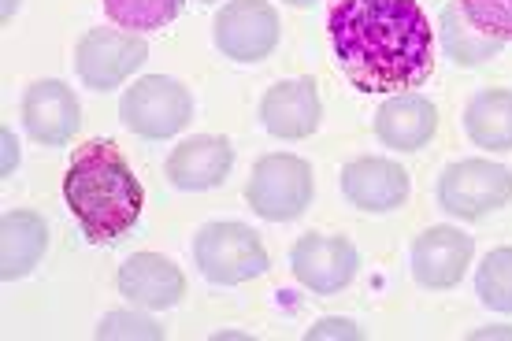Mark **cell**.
Masks as SVG:
<instances>
[{"instance_id":"obj_1","label":"cell","mask_w":512,"mask_h":341,"mask_svg":"<svg viewBox=\"0 0 512 341\" xmlns=\"http://www.w3.org/2000/svg\"><path fill=\"white\" fill-rule=\"evenodd\" d=\"M327 41L360 93H412L435 71V30L420 0H331Z\"/></svg>"},{"instance_id":"obj_2","label":"cell","mask_w":512,"mask_h":341,"mask_svg":"<svg viewBox=\"0 0 512 341\" xmlns=\"http://www.w3.org/2000/svg\"><path fill=\"white\" fill-rule=\"evenodd\" d=\"M64 201L90 245H112L141 219L145 190L116 141H86L67 160Z\"/></svg>"},{"instance_id":"obj_3","label":"cell","mask_w":512,"mask_h":341,"mask_svg":"<svg viewBox=\"0 0 512 341\" xmlns=\"http://www.w3.org/2000/svg\"><path fill=\"white\" fill-rule=\"evenodd\" d=\"M193 264L212 286H242L268 275L271 256L253 227L238 219H212L193 234Z\"/></svg>"},{"instance_id":"obj_4","label":"cell","mask_w":512,"mask_h":341,"mask_svg":"<svg viewBox=\"0 0 512 341\" xmlns=\"http://www.w3.org/2000/svg\"><path fill=\"white\" fill-rule=\"evenodd\" d=\"M316 197L312 164L294 152H268L253 164L245 182V204L264 223H294Z\"/></svg>"},{"instance_id":"obj_5","label":"cell","mask_w":512,"mask_h":341,"mask_svg":"<svg viewBox=\"0 0 512 341\" xmlns=\"http://www.w3.org/2000/svg\"><path fill=\"white\" fill-rule=\"evenodd\" d=\"M119 119L130 134L145 141H167L182 134L193 119V93L171 75H145L123 89Z\"/></svg>"},{"instance_id":"obj_6","label":"cell","mask_w":512,"mask_h":341,"mask_svg":"<svg viewBox=\"0 0 512 341\" xmlns=\"http://www.w3.org/2000/svg\"><path fill=\"white\" fill-rule=\"evenodd\" d=\"M435 193L438 208L446 215L464 219V223H479L483 215L498 212L512 201V171L498 160L468 156L438 175Z\"/></svg>"},{"instance_id":"obj_7","label":"cell","mask_w":512,"mask_h":341,"mask_svg":"<svg viewBox=\"0 0 512 341\" xmlns=\"http://www.w3.org/2000/svg\"><path fill=\"white\" fill-rule=\"evenodd\" d=\"M282 23L268 0H227L216 12L212 41L234 64H260L279 49Z\"/></svg>"},{"instance_id":"obj_8","label":"cell","mask_w":512,"mask_h":341,"mask_svg":"<svg viewBox=\"0 0 512 341\" xmlns=\"http://www.w3.org/2000/svg\"><path fill=\"white\" fill-rule=\"evenodd\" d=\"M149 60V45L138 34H123V30H86L75 45V71L82 86L97 89V93H112L138 75Z\"/></svg>"},{"instance_id":"obj_9","label":"cell","mask_w":512,"mask_h":341,"mask_svg":"<svg viewBox=\"0 0 512 341\" xmlns=\"http://www.w3.org/2000/svg\"><path fill=\"white\" fill-rule=\"evenodd\" d=\"M290 271L294 278L316 297H334L342 293L357 278L360 271V253L357 245L342 234H320L308 230L294 241L290 249Z\"/></svg>"},{"instance_id":"obj_10","label":"cell","mask_w":512,"mask_h":341,"mask_svg":"<svg viewBox=\"0 0 512 341\" xmlns=\"http://www.w3.org/2000/svg\"><path fill=\"white\" fill-rule=\"evenodd\" d=\"M338 186H342V197L349 201V208L368 215H386L405 208L412 193V178L390 156H357L342 167Z\"/></svg>"},{"instance_id":"obj_11","label":"cell","mask_w":512,"mask_h":341,"mask_svg":"<svg viewBox=\"0 0 512 341\" xmlns=\"http://www.w3.org/2000/svg\"><path fill=\"white\" fill-rule=\"evenodd\" d=\"M475 256V238L464 234V230L449 227V223H438V227H427L420 238L412 241V278L423 290H453L464 278V271L472 267Z\"/></svg>"},{"instance_id":"obj_12","label":"cell","mask_w":512,"mask_h":341,"mask_svg":"<svg viewBox=\"0 0 512 341\" xmlns=\"http://www.w3.org/2000/svg\"><path fill=\"white\" fill-rule=\"evenodd\" d=\"M323 123L316 78H282L260 97V127L279 141H305Z\"/></svg>"},{"instance_id":"obj_13","label":"cell","mask_w":512,"mask_h":341,"mask_svg":"<svg viewBox=\"0 0 512 341\" xmlns=\"http://www.w3.org/2000/svg\"><path fill=\"white\" fill-rule=\"evenodd\" d=\"M23 127L45 149L67 145L82 127V104H78L75 89L60 78H38L34 86H26Z\"/></svg>"},{"instance_id":"obj_14","label":"cell","mask_w":512,"mask_h":341,"mask_svg":"<svg viewBox=\"0 0 512 341\" xmlns=\"http://www.w3.org/2000/svg\"><path fill=\"white\" fill-rule=\"evenodd\" d=\"M234 171V145L223 134H193L167 152L164 175L182 193H205L227 182Z\"/></svg>"},{"instance_id":"obj_15","label":"cell","mask_w":512,"mask_h":341,"mask_svg":"<svg viewBox=\"0 0 512 341\" xmlns=\"http://www.w3.org/2000/svg\"><path fill=\"white\" fill-rule=\"evenodd\" d=\"M119 293L145 312H167L186 297V275L171 256L160 253H130L119 264Z\"/></svg>"},{"instance_id":"obj_16","label":"cell","mask_w":512,"mask_h":341,"mask_svg":"<svg viewBox=\"0 0 512 341\" xmlns=\"http://www.w3.org/2000/svg\"><path fill=\"white\" fill-rule=\"evenodd\" d=\"M438 130V108L420 93H394L375 112V138L386 149L420 152Z\"/></svg>"},{"instance_id":"obj_17","label":"cell","mask_w":512,"mask_h":341,"mask_svg":"<svg viewBox=\"0 0 512 341\" xmlns=\"http://www.w3.org/2000/svg\"><path fill=\"white\" fill-rule=\"evenodd\" d=\"M49 253V223L34 208H12L0 219V278L19 282Z\"/></svg>"},{"instance_id":"obj_18","label":"cell","mask_w":512,"mask_h":341,"mask_svg":"<svg viewBox=\"0 0 512 341\" xmlns=\"http://www.w3.org/2000/svg\"><path fill=\"white\" fill-rule=\"evenodd\" d=\"M464 134L487 152H512V89L490 86L464 104Z\"/></svg>"},{"instance_id":"obj_19","label":"cell","mask_w":512,"mask_h":341,"mask_svg":"<svg viewBox=\"0 0 512 341\" xmlns=\"http://www.w3.org/2000/svg\"><path fill=\"white\" fill-rule=\"evenodd\" d=\"M438 38H442V49H446L449 60L457 67H468V71L490 64L505 49L501 41L475 34V26L464 19L461 4H446L442 8V15H438Z\"/></svg>"},{"instance_id":"obj_20","label":"cell","mask_w":512,"mask_h":341,"mask_svg":"<svg viewBox=\"0 0 512 341\" xmlns=\"http://www.w3.org/2000/svg\"><path fill=\"white\" fill-rule=\"evenodd\" d=\"M186 8V0H104V15L123 30H164L167 23H175Z\"/></svg>"},{"instance_id":"obj_21","label":"cell","mask_w":512,"mask_h":341,"mask_svg":"<svg viewBox=\"0 0 512 341\" xmlns=\"http://www.w3.org/2000/svg\"><path fill=\"white\" fill-rule=\"evenodd\" d=\"M475 293L490 312L512 316V245L490 249L475 271Z\"/></svg>"},{"instance_id":"obj_22","label":"cell","mask_w":512,"mask_h":341,"mask_svg":"<svg viewBox=\"0 0 512 341\" xmlns=\"http://www.w3.org/2000/svg\"><path fill=\"white\" fill-rule=\"evenodd\" d=\"M464 19L475 26V34L494 38L501 45L512 41V0H457Z\"/></svg>"},{"instance_id":"obj_23","label":"cell","mask_w":512,"mask_h":341,"mask_svg":"<svg viewBox=\"0 0 512 341\" xmlns=\"http://www.w3.org/2000/svg\"><path fill=\"white\" fill-rule=\"evenodd\" d=\"M93 338L101 341H134V338H145V341H164V327L156 323L153 316H145V308L141 312H127V308H116V312H108V316L97 323L93 330Z\"/></svg>"},{"instance_id":"obj_24","label":"cell","mask_w":512,"mask_h":341,"mask_svg":"<svg viewBox=\"0 0 512 341\" xmlns=\"http://www.w3.org/2000/svg\"><path fill=\"white\" fill-rule=\"evenodd\" d=\"M364 330L346 316H323L316 327L305 330V341H360Z\"/></svg>"},{"instance_id":"obj_25","label":"cell","mask_w":512,"mask_h":341,"mask_svg":"<svg viewBox=\"0 0 512 341\" xmlns=\"http://www.w3.org/2000/svg\"><path fill=\"white\" fill-rule=\"evenodd\" d=\"M19 167V138L12 127H0V178H12Z\"/></svg>"},{"instance_id":"obj_26","label":"cell","mask_w":512,"mask_h":341,"mask_svg":"<svg viewBox=\"0 0 512 341\" xmlns=\"http://www.w3.org/2000/svg\"><path fill=\"white\" fill-rule=\"evenodd\" d=\"M490 338L512 341V327H483V330H472V341H490Z\"/></svg>"},{"instance_id":"obj_27","label":"cell","mask_w":512,"mask_h":341,"mask_svg":"<svg viewBox=\"0 0 512 341\" xmlns=\"http://www.w3.org/2000/svg\"><path fill=\"white\" fill-rule=\"evenodd\" d=\"M253 334H242V330H216L212 341H249Z\"/></svg>"},{"instance_id":"obj_28","label":"cell","mask_w":512,"mask_h":341,"mask_svg":"<svg viewBox=\"0 0 512 341\" xmlns=\"http://www.w3.org/2000/svg\"><path fill=\"white\" fill-rule=\"evenodd\" d=\"M19 4H23V0H0V19L8 23V19H12V15L19 12Z\"/></svg>"},{"instance_id":"obj_29","label":"cell","mask_w":512,"mask_h":341,"mask_svg":"<svg viewBox=\"0 0 512 341\" xmlns=\"http://www.w3.org/2000/svg\"><path fill=\"white\" fill-rule=\"evenodd\" d=\"M282 4H290V8H316L320 0H282Z\"/></svg>"},{"instance_id":"obj_30","label":"cell","mask_w":512,"mask_h":341,"mask_svg":"<svg viewBox=\"0 0 512 341\" xmlns=\"http://www.w3.org/2000/svg\"><path fill=\"white\" fill-rule=\"evenodd\" d=\"M197 4H216V0H197Z\"/></svg>"}]
</instances>
